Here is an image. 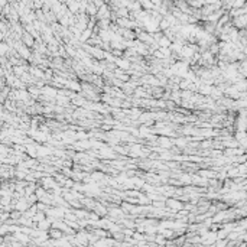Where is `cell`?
I'll list each match as a JSON object with an SVG mask.
<instances>
[{
  "mask_svg": "<svg viewBox=\"0 0 247 247\" xmlns=\"http://www.w3.org/2000/svg\"><path fill=\"white\" fill-rule=\"evenodd\" d=\"M97 15H98V18L100 19H108V16H110V12L107 9V6L103 4L101 7H98V12H97Z\"/></svg>",
  "mask_w": 247,
  "mask_h": 247,
  "instance_id": "6da1fadb",
  "label": "cell"
},
{
  "mask_svg": "<svg viewBox=\"0 0 247 247\" xmlns=\"http://www.w3.org/2000/svg\"><path fill=\"white\" fill-rule=\"evenodd\" d=\"M158 41H159V45H161V46H169V45H171V42L168 41V38H165V36H162V38L158 39Z\"/></svg>",
  "mask_w": 247,
  "mask_h": 247,
  "instance_id": "7a4b0ae2",
  "label": "cell"
},
{
  "mask_svg": "<svg viewBox=\"0 0 247 247\" xmlns=\"http://www.w3.org/2000/svg\"><path fill=\"white\" fill-rule=\"evenodd\" d=\"M23 42H25L28 46H32V45H33V41H32V38H30L29 35H25V39H23Z\"/></svg>",
  "mask_w": 247,
  "mask_h": 247,
  "instance_id": "3957f363",
  "label": "cell"
},
{
  "mask_svg": "<svg viewBox=\"0 0 247 247\" xmlns=\"http://www.w3.org/2000/svg\"><path fill=\"white\" fill-rule=\"evenodd\" d=\"M62 233L61 231H52V237H61Z\"/></svg>",
  "mask_w": 247,
  "mask_h": 247,
  "instance_id": "277c9868",
  "label": "cell"
}]
</instances>
